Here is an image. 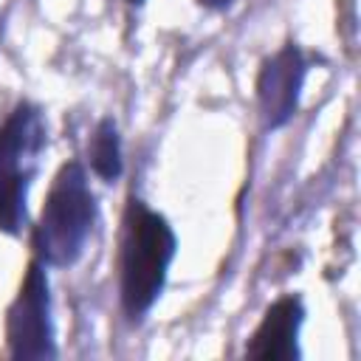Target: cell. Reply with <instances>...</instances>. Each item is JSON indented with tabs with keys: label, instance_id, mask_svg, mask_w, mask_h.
Instances as JSON below:
<instances>
[{
	"label": "cell",
	"instance_id": "1",
	"mask_svg": "<svg viewBox=\"0 0 361 361\" xmlns=\"http://www.w3.org/2000/svg\"><path fill=\"white\" fill-rule=\"evenodd\" d=\"M175 254L178 237L172 223L141 197L130 195L118 240V302L133 324H138L161 299Z\"/></svg>",
	"mask_w": 361,
	"mask_h": 361
},
{
	"label": "cell",
	"instance_id": "2",
	"mask_svg": "<svg viewBox=\"0 0 361 361\" xmlns=\"http://www.w3.org/2000/svg\"><path fill=\"white\" fill-rule=\"evenodd\" d=\"M99 220L96 192L82 161H68L51 180L31 231L34 257L45 268H71L82 259Z\"/></svg>",
	"mask_w": 361,
	"mask_h": 361
},
{
	"label": "cell",
	"instance_id": "3",
	"mask_svg": "<svg viewBox=\"0 0 361 361\" xmlns=\"http://www.w3.org/2000/svg\"><path fill=\"white\" fill-rule=\"evenodd\" d=\"M48 147V121L34 102H17L0 124V231L17 237L28 220V192Z\"/></svg>",
	"mask_w": 361,
	"mask_h": 361
},
{
	"label": "cell",
	"instance_id": "4",
	"mask_svg": "<svg viewBox=\"0 0 361 361\" xmlns=\"http://www.w3.org/2000/svg\"><path fill=\"white\" fill-rule=\"evenodd\" d=\"M6 353L17 361L56 358L51 282L45 265L37 257L28 259L23 282L6 307Z\"/></svg>",
	"mask_w": 361,
	"mask_h": 361
},
{
	"label": "cell",
	"instance_id": "5",
	"mask_svg": "<svg viewBox=\"0 0 361 361\" xmlns=\"http://www.w3.org/2000/svg\"><path fill=\"white\" fill-rule=\"evenodd\" d=\"M307 76V56L296 42H285L268 59H262L257 73V104L262 130H282L299 110L302 87Z\"/></svg>",
	"mask_w": 361,
	"mask_h": 361
},
{
	"label": "cell",
	"instance_id": "6",
	"mask_svg": "<svg viewBox=\"0 0 361 361\" xmlns=\"http://www.w3.org/2000/svg\"><path fill=\"white\" fill-rule=\"evenodd\" d=\"M305 324V302L299 293L274 299L245 344V358L257 361H296L302 358L299 333Z\"/></svg>",
	"mask_w": 361,
	"mask_h": 361
},
{
	"label": "cell",
	"instance_id": "7",
	"mask_svg": "<svg viewBox=\"0 0 361 361\" xmlns=\"http://www.w3.org/2000/svg\"><path fill=\"white\" fill-rule=\"evenodd\" d=\"M87 164H90V172L104 183H116L124 175L121 133L113 116L99 118V124L93 127V135L87 141Z\"/></svg>",
	"mask_w": 361,
	"mask_h": 361
},
{
	"label": "cell",
	"instance_id": "8",
	"mask_svg": "<svg viewBox=\"0 0 361 361\" xmlns=\"http://www.w3.org/2000/svg\"><path fill=\"white\" fill-rule=\"evenodd\" d=\"M197 6L206 11H226L234 6V0H197Z\"/></svg>",
	"mask_w": 361,
	"mask_h": 361
},
{
	"label": "cell",
	"instance_id": "9",
	"mask_svg": "<svg viewBox=\"0 0 361 361\" xmlns=\"http://www.w3.org/2000/svg\"><path fill=\"white\" fill-rule=\"evenodd\" d=\"M127 3H133V6H141V3H144V0H127Z\"/></svg>",
	"mask_w": 361,
	"mask_h": 361
}]
</instances>
